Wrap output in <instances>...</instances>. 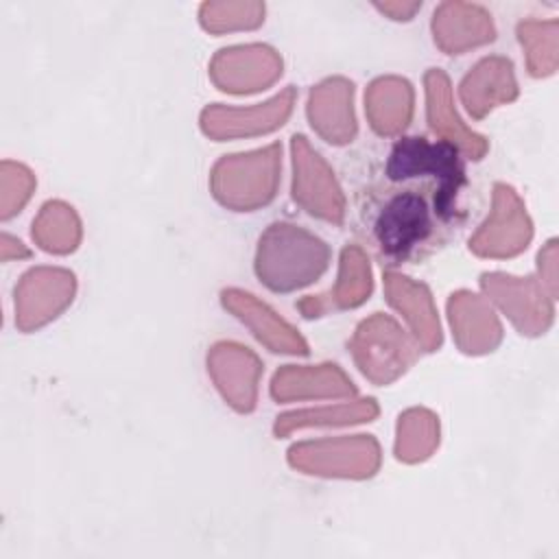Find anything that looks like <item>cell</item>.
Returning a JSON list of instances; mask_svg holds the SVG:
<instances>
[{
	"label": "cell",
	"instance_id": "obj_24",
	"mask_svg": "<svg viewBox=\"0 0 559 559\" xmlns=\"http://www.w3.org/2000/svg\"><path fill=\"white\" fill-rule=\"evenodd\" d=\"M378 415V404L367 397L343 406H328V408H306V411H293L284 413L275 421V435L284 437L293 432L295 428H308V426H345V424H358V421H371Z\"/></svg>",
	"mask_w": 559,
	"mask_h": 559
},
{
	"label": "cell",
	"instance_id": "obj_28",
	"mask_svg": "<svg viewBox=\"0 0 559 559\" xmlns=\"http://www.w3.org/2000/svg\"><path fill=\"white\" fill-rule=\"evenodd\" d=\"M0 247H2V260L4 262H9L11 258H28L31 255L28 249L9 234H2V245Z\"/></svg>",
	"mask_w": 559,
	"mask_h": 559
},
{
	"label": "cell",
	"instance_id": "obj_3",
	"mask_svg": "<svg viewBox=\"0 0 559 559\" xmlns=\"http://www.w3.org/2000/svg\"><path fill=\"white\" fill-rule=\"evenodd\" d=\"M280 153L282 146L275 142L260 151L225 155L212 170L214 197L234 210H253L269 203L280 181Z\"/></svg>",
	"mask_w": 559,
	"mask_h": 559
},
{
	"label": "cell",
	"instance_id": "obj_9",
	"mask_svg": "<svg viewBox=\"0 0 559 559\" xmlns=\"http://www.w3.org/2000/svg\"><path fill=\"white\" fill-rule=\"evenodd\" d=\"M210 74L218 90L231 94H249L271 85L277 74H282V61L275 50L266 46H234L221 50L214 57Z\"/></svg>",
	"mask_w": 559,
	"mask_h": 559
},
{
	"label": "cell",
	"instance_id": "obj_1",
	"mask_svg": "<svg viewBox=\"0 0 559 559\" xmlns=\"http://www.w3.org/2000/svg\"><path fill=\"white\" fill-rule=\"evenodd\" d=\"M461 151L421 135L395 140L384 162V183L362 205L367 234L386 264H404L435 249L456 225L465 188Z\"/></svg>",
	"mask_w": 559,
	"mask_h": 559
},
{
	"label": "cell",
	"instance_id": "obj_16",
	"mask_svg": "<svg viewBox=\"0 0 559 559\" xmlns=\"http://www.w3.org/2000/svg\"><path fill=\"white\" fill-rule=\"evenodd\" d=\"M223 306L231 310L271 352L301 354V356L308 354V345L297 334V330L290 328L286 321H282L266 304H260L253 295L236 288L223 290Z\"/></svg>",
	"mask_w": 559,
	"mask_h": 559
},
{
	"label": "cell",
	"instance_id": "obj_8",
	"mask_svg": "<svg viewBox=\"0 0 559 559\" xmlns=\"http://www.w3.org/2000/svg\"><path fill=\"white\" fill-rule=\"evenodd\" d=\"M528 240L531 223L520 199L509 186L496 183L491 216L469 240L472 251L478 255H515L526 249Z\"/></svg>",
	"mask_w": 559,
	"mask_h": 559
},
{
	"label": "cell",
	"instance_id": "obj_12",
	"mask_svg": "<svg viewBox=\"0 0 559 559\" xmlns=\"http://www.w3.org/2000/svg\"><path fill=\"white\" fill-rule=\"evenodd\" d=\"M480 286L509 314L522 334H539L546 330L552 310L542 304V288L533 277L520 280L502 273H485Z\"/></svg>",
	"mask_w": 559,
	"mask_h": 559
},
{
	"label": "cell",
	"instance_id": "obj_26",
	"mask_svg": "<svg viewBox=\"0 0 559 559\" xmlns=\"http://www.w3.org/2000/svg\"><path fill=\"white\" fill-rule=\"evenodd\" d=\"M33 188H35L33 173L17 162L4 159L0 164V218L7 221L15 216L28 201Z\"/></svg>",
	"mask_w": 559,
	"mask_h": 559
},
{
	"label": "cell",
	"instance_id": "obj_25",
	"mask_svg": "<svg viewBox=\"0 0 559 559\" xmlns=\"http://www.w3.org/2000/svg\"><path fill=\"white\" fill-rule=\"evenodd\" d=\"M439 441L437 417L424 408L406 411L397 424L395 454L400 461L417 463L424 461Z\"/></svg>",
	"mask_w": 559,
	"mask_h": 559
},
{
	"label": "cell",
	"instance_id": "obj_19",
	"mask_svg": "<svg viewBox=\"0 0 559 559\" xmlns=\"http://www.w3.org/2000/svg\"><path fill=\"white\" fill-rule=\"evenodd\" d=\"M461 100L472 118H483L500 103L518 96L513 66L504 57H487L474 66L461 81Z\"/></svg>",
	"mask_w": 559,
	"mask_h": 559
},
{
	"label": "cell",
	"instance_id": "obj_10",
	"mask_svg": "<svg viewBox=\"0 0 559 559\" xmlns=\"http://www.w3.org/2000/svg\"><path fill=\"white\" fill-rule=\"evenodd\" d=\"M293 103H295V87H286L264 105H255L247 109L212 105V107H205L201 114V129L205 131V135L216 140L266 133L284 124V120L290 116Z\"/></svg>",
	"mask_w": 559,
	"mask_h": 559
},
{
	"label": "cell",
	"instance_id": "obj_5",
	"mask_svg": "<svg viewBox=\"0 0 559 559\" xmlns=\"http://www.w3.org/2000/svg\"><path fill=\"white\" fill-rule=\"evenodd\" d=\"M288 461L293 467L308 474L365 478L378 469L380 448L369 435L338 437L293 445Z\"/></svg>",
	"mask_w": 559,
	"mask_h": 559
},
{
	"label": "cell",
	"instance_id": "obj_6",
	"mask_svg": "<svg viewBox=\"0 0 559 559\" xmlns=\"http://www.w3.org/2000/svg\"><path fill=\"white\" fill-rule=\"evenodd\" d=\"M293 197L312 216L341 223L345 201L332 170L304 135H293Z\"/></svg>",
	"mask_w": 559,
	"mask_h": 559
},
{
	"label": "cell",
	"instance_id": "obj_21",
	"mask_svg": "<svg viewBox=\"0 0 559 559\" xmlns=\"http://www.w3.org/2000/svg\"><path fill=\"white\" fill-rule=\"evenodd\" d=\"M356 389L352 380L336 365L317 367H282L271 382V395L277 402L306 400V397H347Z\"/></svg>",
	"mask_w": 559,
	"mask_h": 559
},
{
	"label": "cell",
	"instance_id": "obj_18",
	"mask_svg": "<svg viewBox=\"0 0 559 559\" xmlns=\"http://www.w3.org/2000/svg\"><path fill=\"white\" fill-rule=\"evenodd\" d=\"M448 314L459 347L467 354L491 352L500 338L502 328L489 304L467 290L454 293L448 301Z\"/></svg>",
	"mask_w": 559,
	"mask_h": 559
},
{
	"label": "cell",
	"instance_id": "obj_2",
	"mask_svg": "<svg viewBox=\"0 0 559 559\" xmlns=\"http://www.w3.org/2000/svg\"><path fill=\"white\" fill-rule=\"evenodd\" d=\"M330 247L290 223H273L258 242L255 275L273 293H293L317 282L330 264Z\"/></svg>",
	"mask_w": 559,
	"mask_h": 559
},
{
	"label": "cell",
	"instance_id": "obj_17",
	"mask_svg": "<svg viewBox=\"0 0 559 559\" xmlns=\"http://www.w3.org/2000/svg\"><path fill=\"white\" fill-rule=\"evenodd\" d=\"M371 293V269L369 260L360 247L349 245L341 253V269L334 288L325 295L306 297L297 304L304 317H321L328 310L341 308H356L360 306Z\"/></svg>",
	"mask_w": 559,
	"mask_h": 559
},
{
	"label": "cell",
	"instance_id": "obj_27",
	"mask_svg": "<svg viewBox=\"0 0 559 559\" xmlns=\"http://www.w3.org/2000/svg\"><path fill=\"white\" fill-rule=\"evenodd\" d=\"M236 4H203L201 7V24L207 31L223 33L227 28H251L262 22L264 7L262 4H240L238 13Z\"/></svg>",
	"mask_w": 559,
	"mask_h": 559
},
{
	"label": "cell",
	"instance_id": "obj_4",
	"mask_svg": "<svg viewBox=\"0 0 559 559\" xmlns=\"http://www.w3.org/2000/svg\"><path fill=\"white\" fill-rule=\"evenodd\" d=\"M358 369L376 384H389L417 358V345L386 314L376 312L365 319L352 341Z\"/></svg>",
	"mask_w": 559,
	"mask_h": 559
},
{
	"label": "cell",
	"instance_id": "obj_7",
	"mask_svg": "<svg viewBox=\"0 0 559 559\" xmlns=\"http://www.w3.org/2000/svg\"><path fill=\"white\" fill-rule=\"evenodd\" d=\"M74 295V275L66 269L37 266L15 286V325L31 332L55 319Z\"/></svg>",
	"mask_w": 559,
	"mask_h": 559
},
{
	"label": "cell",
	"instance_id": "obj_23",
	"mask_svg": "<svg viewBox=\"0 0 559 559\" xmlns=\"http://www.w3.org/2000/svg\"><path fill=\"white\" fill-rule=\"evenodd\" d=\"M33 240L50 253H70L81 240V223L63 201H48L33 221Z\"/></svg>",
	"mask_w": 559,
	"mask_h": 559
},
{
	"label": "cell",
	"instance_id": "obj_15",
	"mask_svg": "<svg viewBox=\"0 0 559 559\" xmlns=\"http://www.w3.org/2000/svg\"><path fill=\"white\" fill-rule=\"evenodd\" d=\"M384 290L389 304L397 312H402V317L411 325L417 345H421L424 352H435L441 345V330L428 288L395 271H386Z\"/></svg>",
	"mask_w": 559,
	"mask_h": 559
},
{
	"label": "cell",
	"instance_id": "obj_14",
	"mask_svg": "<svg viewBox=\"0 0 559 559\" xmlns=\"http://www.w3.org/2000/svg\"><path fill=\"white\" fill-rule=\"evenodd\" d=\"M354 85L345 79H328L312 87L308 98V118L312 129L332 144L352 142L356 120L352 111Z\"/></svg>",
	"mask_w": 559,
	"mask_h": 559
},
{
	"label": "cell",
	"instance_id": "obj_20",
	"mask_svg": "<svg viewBox=\"0 0 559 559\" xmlns=\"http://www.w3.org/2000/svg\"><path fill=\"white\" fill-rule=\"evenodd\" d=\"M432 33L448 55H461L467 48L491 41L496 35L489 15L480 7L461 2H445L435 11Z\"/></svg>",
	"mask_w": 559,
	"mask_h": 559
},
{
	"label": "cell",
	"instance_id": "obj_11",
	"mask_svg": "<svg viewBox=\"0 0 559 559\" xmlns=\"http://www.w3.org/2000/svg\"><path fill=\"white\" fill-rule=\"evenodd\" d=\"M207 369L223 397L240 413L255 406V384L262 371L260 360L242 345L218 343L207 356Z\"/></svg>",
	"mask_w": 559,
	"mask_h": 559
},
{
	"label": "cell",
	"instance_id": "obj_13",
	"mask_svg": "<svg viewBox=\"0 0 559 559\" xmlns=\"http://www.w3.org/2000/svg\"><path fill=\"white\" fill-rule=\"evenodd\" d=\"M426 83V109L430 129L445 142L454 144L472 159H480L487 151V140L467 129L454 111L450 79L443 70L430 68L424 76Z\"/></svg>",
	"mask_w": 559,
	"mask_h": 559
},
{
	"label": "cell",
	"instance_id": "obj_22",
	"mask_svg": "<svg viewBox=\"0 0 559 559\" xmlns=\"http://www.w3.org/2000/svg\"><path fill=\"white\" fill-rule=\"evenodd\" d=\"M369 124L380 135H395L406 129L413 114V90L406 79L382 76L365 94Z\"/></svg>",
	"mask_w": 559,
	"mask_h": 559
}]
</instances>
